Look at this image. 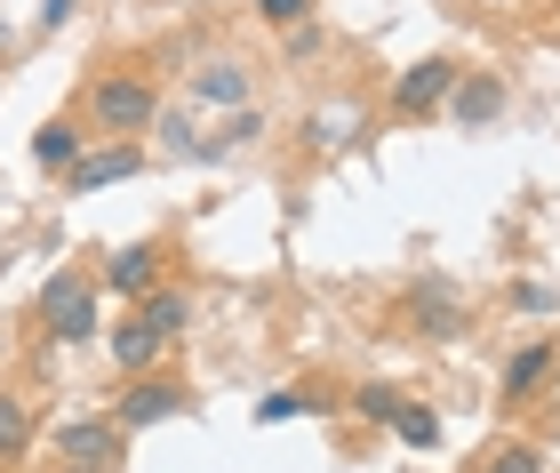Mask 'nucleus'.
Masks as SVG:
<instances>
[{
    "label": "nucleus",
    "instance_id": "obj_1",
    "mask_svg": "<svg viewBox=\"0 0 560 473\" xmlns=\"http://www.w3.org/2000/svg\"><path fill=\"white\" fill-rule=\"evenodd\" d=\"M89 105L113 137H137L144 120H161V96H152V81H137V72H105V81L89 89Z\"/></svg>",
    "mask_w": 560,
    "mask_h": 473
},
{
    "label": "nucleus",
    "instance_id": "obj_2",
    "mask_svg": "<svg viewBox=\"0 0 560 473\" xmlns=\"http://www.w3.org/2000/svg\"><path fill=\"white\" fill-rule=\"evenodd\" d=\"M40 321H48V337H57V345L96 337V289L72 281V273H57V281L40 289Z\"/></svg>",
    "mask_w": 560,
    "mask_h": 473
},
{
    "label": "nucleus",
    "instance_id": "obj_3",
    "mask_svg": "<svg viewBox=\"0 0 560 473\" xmlns=\"http://www.w3.org/2000/svg\"><path fill=\"white\" fill-rule=\"evenodd\" d=\"M57 458L81 465V473H105L120 458V417H72V426L57 434Z\"/></svg>",
    "mask_w": 560,
    "mask_h": 473
},
{
    "label": "nucleus",
    "instance_id": "obj_4",
    "mask_svg": "<svg viewBox=\"0 0 560 473\" xmlns=\"http://www.w3.org/2000/svg\"><path fill=\"white\" fill-rule=\"evenodd\" d=\"M96 281L120 289V297H152V289H161V241H129V249H113Z\"/></svg>",
    "mask_w": 560,
    "mask_h": 473
},
{
    "label": "nucleus",
    "instance_id": "obj_5",
    "mask_svg": "<svg viewBox=\"0 0 560 473\" xmlns=\"http://www.w3.org/2000/svg\"><path fill=\"white\" fill-rule=\"evenodd\" d=\"M176 409H185V393H176L168 378H129V393L113 402L120 434H137V426H161V417H176Z\"/></svg>",
    "mask_w": 560,
    "mask_h": 473
},
{
    "label": "nucleus",
    "instance_id": "obj_6",
    "mask_svg": "<svg viewBox=\"0 0 560 473\" xmlns=\"http://www.w3.org/2000/svg\"><path fill=\"white\" fill-rule=\"evenodd\" d=\"M448 96H456V72L441 57H424V65L400 72V113H432V105H448Z\"/></svg>",
    "mask_w": 560,
    "mask_h": 473
},
{
    "label": "nucleus",
    "instance_id": "obj_7",
    "mask_svg": "<svg viewBox=\"0 0 560 473\" xmlns=\"http://www.w3.org/2000/svg\"><path fill=\"white\" fill-rule=\"evenodd\" d=\"M137 169H144L137 145H113V153H81V161H72V193H105V185H120V177H137Z\"/></svg>",
    "mask_w": 560,
    "mask_h": 473
},
{
    "label": "nucleus",
    "instance_id": "obj_8",
    "mask_svg": "<svg viewBox=\"0 0 560 473\" xmlns=\"http://www.w3.org/2000/svg\"><path fill=\"white\" fill-rule=\"evenodd\" d=\"M161 345H168V337H161V330H152V321H144V313H129V321H120V330H113V361H120V369H129V378H144V369H152V361H161Z\"/></svg>",
    "mask_w": 560,
    "mask_h": 473
},
{
    "label": "nucleus",
    "instance_id": "obj_9",
    "mask_svg": "<svg viewBox=\"0 0 560 473\" xmlns=\"http://www.w3.org/2000/svg\"><path fill=\"white\" fill-rule=\"evenodd\" d=\"M409 313H417V330H424V337H456V289L441 281V273H424V281H417Z\"/></svg>",
    "mask_w": 560,
    "mask_h": 473
},
{
    "label": "nucleus",
    "instance_id": "obj_10",
    "mask_svg": "<svg viewBox=\"0 0 560 473\" xmlns=\"http://www.w3.org/2000/svg\"><path fill=\"white\" fill-rule=\"evenodd\" d=\"M192 105H248V65H233V57H224V65H200L192 72Z\"/></svg>",
    "mask_w": 560,
    "mask_h": 473
},
{
    "label": "nucleus",
    "instance_id": "obj_11",
    "mask_svg": "<svg viewBox=\"0 0 560 473\" xmlns=\"http://www.w3.org/2000/svg\"><path fill=\"white\" fill-rule=\"evenodd\" d=\"M448 105H456V120H465V129H480V120H497V113H504V81H465V89L448 96Z\"/></svg>",
    "mask_w": 560,
    "mask_h": 473
},
{
    "label": "nucleus",
    "instance_id": "obj_12",
    "mask_svg": "<svg viewBox=\"0 0 560 473\" xmlns=\"http://www.w3.org/2000/svg\"><path fill=\"white\" fill-rule=\"evenodd\" d=\"M33 161L40 169H72L81 161V129H72V120H48V129L33 137Z\"/></svg>",
    "mask_w": 560,
    "mask_h": 473
},
{
    "label": "nucleus",
    "instance_id": "obj_13",
    "mask_svg": "<svg viewBox=\"0 0 560 473\" xmlns=\"http://www.w3.org/2000/svg\"><path fill=\"white\" fill-rule=\"evenodd\" d=\"M137 313H144V321H152V330H161V337H185V321H192V305H185V297H176V289H152V297H144Z\"/></svg>",
    "mask_w": 560,
    "mask_h": 473
},
{
    "label": "nucleus",
    "instance_id": "obj_14",
    "mask_svg": "<svg viewBox=\"0 0 560 473\" xmlns=\"http://www.w3.org/2000/svg\"><path fill=\"white\" fill-rule=\"evenodd\" d=\"M545 369H552V345H521V354H513V361H504V393H513V402H521V393H528V385H537V378H545Z\"/></svg>",
    "mask_w": 560,
    "mask_h": 473
},
{
    "label": "nucleus",
    "instance_id": "obj_15",
    "mask_svg": "<svg viewBox=\"0 0 560 473\" xmlns=\"http://www.w3.org/2000/svg\"><path fill=\"white\" fill-rule=\"evenodd\" d=\"M393 434L409 441V450H432V441H441V417H432L424 402H400V417H393Z\"/></svg>",
    "mask_w": 560,
    "mask_h": 473
},
{
    "label": "nucleus",
    "instance_id": "obj_16",
    "mask_svg": "<svg viewBox=\"0 0 560 473\" xmlns=\"http://www.w3.org/2000/svg\"><path fill=\"white\" fill-rule=\"evenodd\" d=\"M161 145H168L176 161H200V137H192V113H185V105L161 113Z\"/></svg>",
    "mask_w": 560,
    "mask_h": 473
},
{
    "label": "nucleus",
    "instance_id": "obj_17",
    "mask_svg": "<svg viewBox=\"0 0 560 473\" xmlns=\"http://www.w3.org/2000/svg\"><path fill=\"white\" fill-rule=\"evenodd\" d=\"M352 409H361L369 426H393V417H400V393H393V385H361V393H352Z\"/></svg>",
    "mask_w": 560,
    "mask_h": 473
},
{
    "label": "nucleus",
    "instance_id": "obj_18",
    "mask_svg": "<svg viewBox=\"0 0 560 473\" xmlns=\"http://www.w3.org/2000/svg\"><path fill=\"white\" fill-rule=\"evenodd\" d=\"M304 409H313V402H304L296 385H280V393H265V402H257V426H280V417H304Z\"/></svg>",
    "mask_w": 560,
    "mask_h": 473
},
{
    "label": "nucleus",
    "instance_id": "obj_19",
    "mask_svg": "<svg viewBox=\"0 0 560 473\" xmlns=\"http://www.w3.org/2000/svg\"><path fill=\"white\" fill-rule=\"evenodd\" d=\"M24 434H33V426H24V402H9V393H0V450H24Z\"/></svg>",
    "mask_w": 560,
    "mask_h": 473
},
{
    "label": "nucleus",
    "instance_id": "obj_20",
    "mask_svg": "<svg viewBox=\"0 0 560 473\" xmlns=\"http://www.w3.org/2000/svg\"><path fill=\"white\" fill-rule=\"evenodd\" d=\"M265 24H304V0H257Z\"/></svg>",
    "mask_w": 560,
    "mask_h": 473
},
{
    "label": "nucleus",
    "instance_id": "obj_21",
    "mask_svg": "<svg viewBox=\"0 0 560 473\" xmlns=\"http://www.w3.org/2000/svg\"><path fill=\"white\" fill-rule=\"evenodd\" d=\"M489 473H545V458H537V450H504Z\"/></svg>",
    "mask_w": 560,
    "mask_h": 473
},
{
    "label": "nucleus",
    "instance_id": "obj_22",
    "mask_svg": "<svg viewBox=\"0 0 560 473\" xmlns=\"http://www.w3.org/2000/svg\"><path fill=\"white\" fill-rule=\"evenodd\" d=\"M72 9H81V0H48V9H40V24L57 33V24H72Z\"/></svg>",
    "mask_w": 560,
    "mask_h": 473
},
{
    "label": "nucleus",
    "instance_id": "obj_23",
    "mask_svg": "<svg viewBox=\"0 0 560 473\" xmlns=\"http://www.w3.org/2000/svg\"><path fill=\"white\" fill-rule=\"evenodd\" d=\"M0 48H9V24H0Z\"/></svg>",
    "mask_w": 560,
    "mask_h": 473
}]
</instances>
